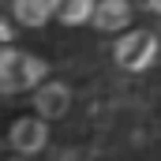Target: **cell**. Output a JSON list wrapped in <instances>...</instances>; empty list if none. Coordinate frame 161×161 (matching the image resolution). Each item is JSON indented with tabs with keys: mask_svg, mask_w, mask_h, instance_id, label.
<instances>
[{
	"mask_svg": "<svg viewBox=\"0 0 161 161\" xmlns=\"http://www.w3.org/2000/svg\"><path fill=\"white\" fill-rule=\"evenodd\" d=\"M113 56H116V64L127 68V71H142V68H150L154 56H158V38H154L150 30H127V34L116 41Z\"/></svg>",
	"mask_w": 161,
	"mask_h": 161,
	"instance_id": "2",
	"label": "cell"
},
{
	"mask_svg": "<svg viewBox=\"0 0 161 161\" xmlns=\"http://www.w3.org/2000/svg\"><path fill=\"white\" fill-rule=\"evenodd\" d=\"M53 11H56L53 0H15V4H11V15H15V23H23V26H41V23H49Z\"/></svg>",
	"mask_w": 161,
	"mask_h": 161,
	"instance_id": "6",
	"label": "cell"
},
{
	"mask_svg": "<svg viewBox=\"0 0 161 161\" xmlns=\"http://www.w3.org/2000/svg\"><path fill=\"white\" fill-rule=\"evenodd\" d=\"M146 8L150 11H161V0H146Z\"/></svg>",
	"mask_w": 161,
	"mask_h": 161,
	"instance_id": "9",
	"label": "cell"
},
{
	"mask_svg": "<svg viewBox=\"0 0 161 161\" xmlns=\"http://www.w3.org/2000/svg\"><path fill=\"white\" fill-rule=\"evenodd\" d=\"M34 109H38L41 120H56L71 109V90L64 82H41L34 90Z\"/></svg>",
	"mask_w": 161,
	"mask_h": 161,
	"instance_id": "4",
	"label": "cell"
},
{
	"mask_svg": "<svg viewBox=\"0 0 161 161\" xmlns=\"http://www.w3.org/2000/svg\"><path fill=\"white\" fill-rule=\"evenodd\" d=\"M53 4H56V15L64 26H79L86 19H94V11H97V0H53Z\"/></svg>",
	"mask_w": 161,
	"mask_h": 161,
	"instance_id": "7",
	"label": "cell"
},
{
	"mask_svg": "<svg viewBox=\"0 0 161 161\" xmlns=\"http://www.w3.org/2000/svg\"><path fill=\"white\" fill-rule=\"evenodd\" d=\"M45 60L19 53V49H0V94H19L45 82Z\"/></svg>",
	"mask_w": 161,
	"mask_h": 161,
	"instance_id": "1",
	"label": "cell"
},
{
	"mask_svg": "<svg viewBox=\"0 0 161 161\" xmlns=\"http://www.w3.org/2000/svg\"><path fill=\"white\" fill-rule=\"evenodd\" d=\"M8 139H11V150H19V154L26 158V154H38L41 146H45L49 127H45V120H41V116H19V120L11 124Z\"/></svg>",
	"mask_w": 161,
	"mask_h": 161,
	"instance_id": "3",
	"label": "cell"
},
{
	"mask_svg": "<svg viewBox=\"0 0 161 161\" xmlns=\"http://www.w3.org/2000/svg\"><path fill=\"white\" fill-rule=\"evenodd\" d=\"M131 23V4L127 0H97V11H94V26L101 34H113V30H124Z\"/></svg>",
	"mask_w": 161,
	"mask_h": 161,
	"instance_id": "5",
	"label": "cell"
},
{
	"mask_svg": "<svg viewBox=\"0 0 161 161\" xmlns=\"http://www.w3.org/2000/svg\"><path fill=\"white\" fill-rule=\"evenodd\" d=\"M11 34H15V30H11V23H8V19H0V45H4V49H8Z\"/></svg>",
	"mask_w": 161,
	"mask_h": 161,
	"instance_id": "8",
	"label": "cell"
},
{
	"mask_svg": "<svg viewBox=\"0 0 161 161\" xmlns=\"http://www.w3.org/2000/svg\"><path fill=\"white\" fill-rule=\"evenodd\" d=\"M11 161H23V158H11Z\"/></svg>",
	"mask_w": 161,
	"mask_h": 161,
	"instance_id": "10",
	"label": "cell"
}]
</instances>
